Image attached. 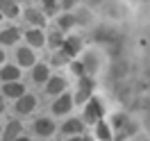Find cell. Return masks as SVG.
Segmentation results:
<instances>
[{"mask_svg":"<svg viewBox=\"0 0 150 141\" xmlns=\"http://www.w3.org/2000/svg\"><path fill=\"white\" fill-rule=\"evenodd\" d=\"M0 134H2V125H0Z\"/></svg>","mask_w":150,"mask_h":141,"instance_id":"cell-31","label":"cell"},{"mask_svg":"<svg viewBox=\"0 0 150 141\" xmlns=\"http://www.w3.org/2000/svg\"><path fill=\"white\" fill-rule=\"evenodd\" d=\"M18 77H21L18 66H5V68L0 71V80H5V84H7V82H16Z\"/></svg>","mask_w":150,"mask_h":141,"instance_id":"cell-17","label":"cell"},{"mask_svg":"<svg viewBox=\"0 0 150 141\" xmlns=\"http://www.w3.org/2000/svg\"><path fill=\"white\" fill-rule=\"evenodd\" d=\"M59 32L62 30H68V28H73L75 25V16H71V14H64V16H59Z\"/></svg>","mask_w":150,"mask_h":141,"instance_id":"cell-21","label":"cell"},{"mask_svg":"<svg viewBox=\"0 0 150 141\" xmlns=\"http://www.w3.org/2000/svg\"><path fill=\"white\" fill-rule=\"evenodd\" d=\"M32 80H34L37 84H43V82H48V80H50L48 66H46V64H37L34 68H32Z\"/></svg>","mask_w":150,"mask_h":141,"instance_id":"cell-14","label":"cell"},{"mask_svg":"<svg viewBox=\"0 0 150 141\" xmlns=\"http://www.w3.org/2000/svg\"><path fill=\"white\" fill-rule=\"evenodd\" d=\"M5 112V100H2V96H0V114Z\"/></svg>","mask_w":150,"mask_h":141,"instance_id":"cell-26","label":"cell"},{"mask_svg":"<svg viewBox=\"0 0 150 141\" xmlns=\"http://www.w3.org/2000/svg\"><path fill=\"white\" fill-rule=\"evenodd\" d=\"M34 130L41 137H50V134H55V123L50 121V118H37L34 121Z\"/></svg>","mask_w":150,"mask_h":141,"instance_id":"cell-7","label":"cell"},{"mask_svg":"<svg viewBox=\"0 0 150 141\" xmlns=\"http://www.w3.org/2000/svg\"><path fill=\"white\" fill-rule=\"evenodd\" d=\"M66 62H68V57H66L64 52H62V50H57V52H55V57H52V64H55V66H64Z\"/></svg>","mask_w":150,"mask_h":141,"instance_id":"cell-23","label":"cell"},{"mask_svg":"<svg viewBox=\"0 0 150 141\" xmlns=\"http://www.w3.org/2000/svg\"><path fill=\"white\" fill-rule=\"evenodd\" d=\"M80 141H93V139H91V137H82Z\"/></svg>","mask_w":150,"mask_h":141,"instance_id":"cell-28","label":"cell"},{"mask_svg":"<svg viewBox=\"0 0 150 141\" xmlns=\"http://www.w3.org/2000/svg\"><path fill=\"white\" fill-rule=\"evenodd\" d=\"M2 59H5V52H2V50H0V64H2Z\"/></svg>","mask_w":150,"mask_h":141,"instance_id":"cell-30","label":"cell"},{"mask_svg":"<svg viewBox=\"0 0 150 141\" xmlns=\"http://www.w3.org/2000/svg\"><path fill=\"white\" fill-rule=\"evenodd\" d=\"M71 71H73L75 75L84 77V66H82V62H73V64H71Z\"/></svg>","mask_w":150,"mask_h":141,"instance_id":"cell-24","label":"cell"},{"mask_svg":"<svg viewBox=\"0 0 150 141\" xmlns=\"http://www.w3.org/2000/svg\"><path fill=\"white\" fill-rule=\"evenodd\" d=\"M21 39V30L18 28H7L0 32V43H5V46H11V43H16Z\"/></svg>","mask_w":150,"mask_h":141,"instance_id":"cell-12","label":"cell"},{"mask_svg":"<svg viewBox=\"0 0 150 141\" xmlns=\"http://www.w3.org/2000/svg\"><path fill=\"white\" fill-rule=\"evenodd\" d=\"M62 132L64 134H71V137H80V132H84V123L77 121V118H71L62 125Z\"/></svg>","mask_w":150,"mask_h":141,"instance_id":"cell-8","label":"cell"},{"mask_svg":"<svg viewBox=\"0 0 150 141\" xmlns=\"http://www.w3.org/2000/svg\"><path fill=\"white\" fill-rule=\"evenodd\" d=\"M16 59L21 66H34V52L30 48H18L16 50Z\"/></svg>","mask_w":150,"mask_h":141,"instance_id":"cell-16","label":"cell"},{"mask_svg":"<svg viewBox=\"0 0 150 141\" xmlns=\"http://www.w3.org/2000/svg\"><path fill=\"white\" fill-rule=\"evenodd\" d=\"M25 18H28V23L37 25V30H41L43 25H46V16H43V11L34 9V7H30V9L25 11Z\"/></svg>","mask_w":150,"mask_h":141,"instance_id":"cell-10","label":"cell"},{"mask_svg":"<svg viewBox=\"0 0 150 141\" xmlns=\"http://www.w3.org/2000/svg\"><path fill=\"white\" fill-rule=\"evenodd\" d=\"M80 139H82V137H71L68 141H80Z\"/></svg>","mask_w":150,"mask_h":141,"instance_id":"cell-27","label":"cell"},{"mask_svg":"<svg viewBox=\"0 0 150 141\" xmlns=\"http://www.w3.org/2000/svg\"><path fill=\"white\" fill-rule=\"evenodd\" d=\"M96 139L112 141V128H109L105 121H98V123H96Z\"/></svg>","mask_w":150,"mask_h":141,"instance_id":"cell-18","label":"cell"},{"mask_svg":"<svg viewBox=\"0 0 150 141\" xmlns=\"http://www.w3.org/2000/svg\"><path fill=\"white\" fill-rule=\"evenodd\" d=\"M16 141H30V139H28V137H18Z\"/></svg>","mask_w":150,"mask_h":141,"instance_id":"cell-29","label":"cell"},{"mask_svg":"<svg viewBox=\"0 0 150 141\" xmlns=\"http://www.w3.org/2000/svg\"><path fill=\"white\" fill-rule=\"evenodd\" d=\"M93 77H80V84H77V94H75V103L82 105V103H89L91 98H93Z\"/></svg>","mask_w":150,"mask_h":141,"instance_id":"cell-1","label":"cell"},{"mask_svg":"<svg viewBox=\"0 0 150 141\" xmlns=\"http://www.w3.org/2000/svg\"><path fill=\"white\" fill-rule=\"evenodd\" d=\"M25 39H28L30 46H34V48H41L43 43H46V34H43L41 30H37V28L28 30V32H25Z\"/></svg>","mask_w":150,"mask_h":141,"instance_id":"cell-13","label":"cell"},{"mask_svg":"<svg viewBox=\"0 0 150 141\" xmlns=\"http://www.w3.org/2000/svg\"><path fill=\"white\" fill-rule=\"evenodd\" d=\"M2 94L9 96V98H16V100H18L21 96H25V86L21 84V82H7V84L2 86Z\"/></svg>","mask_w":150,"mask_h":141,"instance_id":"cell-11","label":"cell"},{"mask_svg":"<svg viewBox=\"0 0 150 141\" xmlns=\"http://www.w3.org/2000/svg\"><path fill=\"white\" fill-rule=\"evenodd\" d=\"M82 66H84V75L89 77L91 73H96V71H98V59H96L93 55H86L84 62H82Z\"/></svg>","mask_w":150,"mask_h":141,"instance_id":"cell-20","label":"cell"},{"mask_svg":"<svg viewBox=\"0 0 150 141\" xmlns=\"http://www.w3.org/2000/svg\"><path fill=\"white\" fill-rule=\"evenodd\" d=\"M64 89H66V80H64V77H59V75L50 77L48 84H46V91H48V94H52V96H57V94L62 96V94H64Z\"/></svg>","mask_w":150,"mask_h":141,"instance_id":"cell-9","label":"cell"},{"mask_svg":"<svg viewBox=\"0 0 150 141\" xmlns=\"http://www.w3.org/2000/svg\"><path fill=\"white\" fill-rule=\"evenodd\" d=\"M121 123H123V116H116V118H114V128H118Z\"/></svg>","mask_w":150,"mask_h":141,"instance_id":"cell-25","label":"cell"},{"mask_svg":"<svg viewBox=\"0 0 150 141\" xmlns=\"http://www.w3.org/2000/svg\"><path fill=\"white\" fill-rule=\"evenodd\" d=\"M52 14H57V2L46 0V2H43V16H52Z\"/></svg>","mask_w":150,"mask_h":141,"instance_id":"cell-22","label":"cell"},{"mask_svg":"<svg viewBox=\"0 0 150 141\" xmlns=\"http://www.w3.org/2000/svg\"><path fill=\"white\" fill-rule=\"evenodd\" d=\"M71 107H73V98H71V94H62L59 98H57L55 103H52V114H68L71 112Z\"/></svg>","mask_w":150,"mask_h":141,"instance_id":"cell-4","label":"cell"},{"mask_svg":"<svg viewBox=\"0 0 150 141\" xmlns=\"http://www.w3.org/2000/svg\"><path fill=\"white\" fill-rule=\"evenodd\" d=\"M46 43L52 48L55 52H57V50H62V46H64V37H62V32H59V30H52V32L48 34Z\"/></svg>","mask_w":150,"mask_h":141,"instance_id":"cell-19","label":"cell"},{"mask_svg":"<svg viewBox=\"0 0 150 141\" xmlns=\"http://www.w3.org/2000/svg\"><path fill=\"white\" fill-rule=\"evenodd\" d=\"M103 116H105V109H103V103L98 100V98H91L89 103H86V109H84V121L86 123H98V121H103Z\"/></svg>","mask_w":150,"mask_h":141,"instance_id":"cell-2","label":"cell"},{"mask_svg":"<svg viewBox=\"0 0 150 141\" xmlns=\"http://www.w3.org/2000/svg\"><path fill=\"white\" fill-rule=\"evenodd\" d=\"M0 18H2V16H0Z\"/></svg>","mask_w":150,"mask_h":141,"instance_id":"cell-32","label":"cell"},{"mask_svg":"<svg viewBox=\"0 0 150 141\" xmlns=\"http://www.w3.org/2000/svg\"><path fill=\"white\" fill-rule=\"evenodd\" d=\"M34 105H37V98L30 96V94H25V96H21L18 100H16V112L18 114H30L32 109H34Z\"/></svg>","mask_w":150,"mask_h":141,"instance_id":"cell-6","label":"cell"},{"mask_svg":"<svg viewBox=\"0 0 150 141\" xmlns=\"http://www.w3.org/2000/svg\"><path fill=\"white\" fill-rule=\"evenodd\" d=\"M21 7L16 2H11V0H5V2H0V16H9V18H16L18 16Z\"/></svg>","mask_w":150,"mask_h":141,"instance_id":"cell-15","label":"cell"},{"mask_svg":"<svg viewBox=\"0 0 150 141\" xmlns=\"http://www.w3.org/2000/svg\"><path fill=\"white\" fill-rule=\"evenodd\" d=\"M21 132H23V125L18 121H9L7 128L2 130V141H16L21 137Z\"/></svg>","mask_w":150,"mask_h":141,"instance_id":"cell-5","label":"cell"},{"mask_svg":"<svg viewBox=\"0 0 150 141\" xmlns=\"http://www.w3.org/2000/svg\"><path fill=\"white\" fill-rule=\"evenodd\" d=\"M80 50H82V39H80V37H68V39H64L62 52H64L68 59H71V57H75Z\"/></svg>","mask_w":150,"mask_h":141,"instance_id":"cell-3","label":"cell"}]
</instances>
